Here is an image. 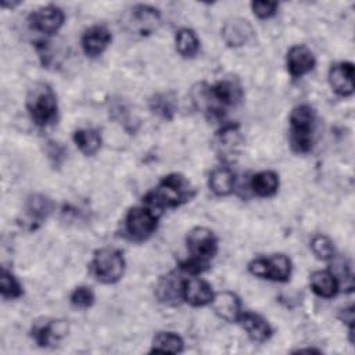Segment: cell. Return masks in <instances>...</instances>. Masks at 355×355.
<instances>
[{"instance_id": "ffe728a7", "label": "cell", "mask_w": 355, "mask_h": 355, "mask_svg": "<svg viewBox=\"0 0 355 355\" xmlns=\"http://www.w3.org/2000/svg\"><path fill=\"white\" fill-rule=\"evenodd\" d=\"M67 333V324L60 320H51L37 324L33 329V338L40 347H49L57 343Z\"/></svg>"}, {"instance_id": "e0dca14e", "label": "cell", "mask_w": 355, "mask_h": 355, "mask_svg": "<svg viewBox=\"0 0 355 355\" xmlns=\"http://www.w3.org/2000/svg\"><path fill=\"white\" fill-rule=\"evenodd\" d=\"M212 308L215 313L227 322L239 320L241 315V305L240 300L236 294L230 291H220L214 294L212 298Z\"/></svg>"}, {"instance_id": "83f0119b", "label": "cell", "mask_w": 355, "mask_h": 355, "mask_svg": "<svg viewBox=\"0 0 355 355\" xmlns=\"http://www.w3.org/2000/svg\"><path fill=\"white\" fill-rule=\"evenodd\" d=\"M0 291L4 298H18L22 294V287L18 280L4 268L0 273Z\"/></svg>"}, {"instance_id": "52a82bcc", "label": "cell", "mask_w": 355, "mask_h": 355, "mask_svg": "<svg viewBox=\"0 0 355 355\" xmlns=\"http://www.w3.org/2000/svg\"><path fill=\"white\" fill-rule=\"evenodd\" d=\"M248 270L262 279L286 282L291 275V262L283 254H275L268 258H257L248 263Z\"/></svg>"}, {"instance_id": "7402d4cb", "label": "cell", "mask_w": 355, "mask_h": 355, "mask_svg": "<svg viewBox=\"0 0 355 355\" xmlns=\"http://www.w3.org/2000/svg\"><path fill=\"white\" fill-rule=\"evenodd\" d=\"M208 183L216 196H227L233 191L234 175L227 166H219L211 172Z\"/></svg>"}, {"instance_id": "4dcf8cb0", "label": "cell", "mask_w": 355, "mask_h": 355, "mask_svg": "<svg viewBox=\"0 0 355 355\" xmlns=\"http://www.w3.org/2000/svg\"><path fill=\"white\" fill-rule=\"evenodd\" d=\"M251 8L258 18L265 19L276 14L277 3L276 1H252Z\"/></svg>"}, {"instance_id": "6da1fadb", "label": "cell", "mask_w": 355, "mask_h": 355, "mask_svg": "<svg viewBox=\"0 0 355 355\" xmlns=\"http://www.w3.org/2000/svg\"><path fill=\"white\" fill-rule=\"evenodd\" d=\"M196 194V190L190 182L180 173H171L164 176L162 180L143 198L148 208L153 211H162L165 208L179 207L186 201H190Z\"/></svg>"}, {"instance_id": "8992f818", "label": "cell", "mask_w": 355, "mask_h": 355, "mask_svg": "<svg viewBox=\"0 0 355 355\" xmlns=\"http://www.w3.org/2000/svg\"><path fill=\"white\" fill-rule=\"evenodd\" d=\"M243 98V89L236 79H223L216 82L214 86L200 89L198 96H196V103L202 110H207L211 100L216 101L219 105H236Z\"/></svg>"}, {"instance_id": "ba28073f", "label": "cell", "mask_w": 355, "mask_h": 355, "mask_svg": "<svg viewBox=\"0 0 355 355\" xmlns=\"http://www.w3.org/2000/svg\"><path fill=\"white\" fill-rule=\"evenodd\" d=\"M158 215L148 207H135L130 208L126 219H125V229L128 234L137 241L148 239L155 227H157Z\"/></svg>"}, {"instance_id": "9c48e42d", "label": "cell", "mask_w": 355, "mask_h": 355, "mask_svg": "<svg viewBox=\"0 0 355 355\" xmlns=\"http://www.w3.org/2000/svg\"><path fill=\"white\" fill-rule=\"evenodd\" d=\"M29 24L33 29L44 35H53L64 24V12L55 6H46L29 15Z\"/></svg>"}, {"instance_id": "3957f363", "label": "cell", "mask_w": 355, "mask_h": 355, "mask_svg": "<svg viewBox=\"0 0 355 355\" xmlns=\"http://www.w3.org/2000/svg\"><path fill=\"white\" fill-rule=\"evenodd\" d=\"M315 111L308 104L293 108L290 114V143L294 151L308 153L313 141Z\"/></svg>"}, {"instance_id": "44dd1931", "label": "cell", "mask_w": 355, "mask_h": 355, "mask_svg": "<svg viewBox=\"0 0 355 355\" xmlns=\"http://www.w3.org/2000/svg\"><path fill=\"white\" fill-rule=\"evenodd\" d=\"M312 291L322 298H331L338 291L336 276L329 270H316L309 277Z\"/></svg>"}, {"instance_id": "277c9868", "label": "cell", "mask_w": 355, "mask_h": 355, "mask_svg": "<svg viewBox=\"0 0 355 355\" xmlns=\"http://www.w3.org/2000/svg\"><path fill=\"white\" fill-rule=\"evenodd\" d=\"M31 118L39 126H47L57 118V97L46 83H36L26 97Z\"/></svg>"}, {"instance_id": "f1b7e54d", "label": "cell", "mask_w": 355, "mask_h": 355, "mask_svg": "<svg viewBox=\"0 0 355 355\" xmlns=\"http://www.w3.org/2000/svg\"><path fill=\"white\" fill-rule=\"evenodd\" d=\"M312 252L322 261H329L334 257V245L333 241L323 234H318L311 241Z\"/></svg>"}, {"instance_id": "5bb4252c", "label": "cell", "mask_w": 355, "mask_h": 355, "mask_svg": "<svg viewBox=\"0 0 355 355\" xmlns=\"http://www.w3.org/2000/svg\"><path fill=\"white\" fill-rule=\"evenodd\" d=\"M315 67L313 53L304 44L293 46L287 53V69L291 76L300 78Z\"/></svg>"}, {"instance_id": "7a4b0ae2", "label": "cell", "mask_w": 355, "mask_h": 355, "mask_svg": "<svg viewBox=\"0 0 355 355\" xmlns=\"http://www.w3.org/2000/svg\"><path fill=\"white\" fill-rule=\"evenodd\" d=\"M187 248L190 258L182 262V269L197 275L208 268L209 261L218 251V239L207 227H194L187 234Z\"/></svg>"}, {"instance_id": "ac0fdd59", "label": "cell", "mask_w": 355, "mask_h": 355, "mask_svg": "<svg viewBox=\"0 0 355 355\" xmlns=\"http://www.w3.org/2000/svg\"><path fill=\"white\" fill-rule=\"evenodd\" d=\"M239 322L241 327L247 331L248 337L257 343H263L272 336L270 324L258 313L244 312L240 315Z\"/></svg>"}, {"instance_id": "30bf717a", "label": "cell", "mask_w": 355, "mask_h": 355, "mask_svg": "<svg viewBox=\"0 0 355 355\" xmlns=\"http://www.w3.org/2000/svg\"><path fill=\"white\" fill-rule=\"evenodd\" d=\"M128 24L139 35H148L158 26L159 12L158 10L150 6H144V4L135 6L128 18Z\"/></svg>"}, {"instance_id": "8fae6325", "label": "cell", "mask_w": 355, "mask_h": 355, "mask_svg": "<svg viewBox=\"0 0 355 355\" xmlns=\"http://www.w3.org/2000/svg\"><path fill=\"white\" fill-rule=\"evenodd\" d=\"M53 209V201L43 194H33L28 198L25 205V222L29 230L39 227L50 215Z\"/></svg>"}, {"instance_id": "5b68a950", "label": "cell", "mask_w": 355, "mask_h": 355, "mask_svg": "<svg viewBox=\"0 0 355 355\" xmlns=\"http://www.w3.org/2000/svg\"><path fill=\"white\" fill-rule=\"evenodd\" d=\"M92 270L101 283L111 284L118 282L125 270L123 255L115 248H101L94 254Z\"/></svg>"}, {"instance_id": "d4e9b609", "label": "cell", "mask_w": 355, "mask_h": 355, "mask_svg": "<svg viewBox=\"0 0 355 355\" xmlns=\"http://www.w3.org/2000/svg\"><path fill=\"white\" fill-rule=\"evenodd\" d=\"M176 50L178 53L184 57V58H191L198 53L200 49V42L194 31L189 28H183L176 32Z\"/></svg>"}, {"instance_id": "4fadbf2b", "label": "cell", "mask_w": 355, "mask_h": 355, "mask_svg": "<svg viewBox=\"0 0 355 355\" xmlns=\"http://www.w3.org/2000/svg\"><path fill=\"white\" fill-rule=\"evenodd\" d=\"M182 297L187 304L193 306H202L212 302L214 291L205 280L191 277L183 282Z\"/></svg>"}, {"instance_id": "f546056e", "label": "cell", "mask_w": 355, "mask_h": 355, "mask_svg": "<svg viewBox=\"0 0 355 355\" xmlns=\"http://www.w3.org/2000/svg\"><path fill=\"white\" fill-rule=\"evenodd\" d=\"M94 302V294L89 287H76L71 294V304L76 308H89Z\"/></svg>"}, {"instance_id": "484cf974", "label": "cell", "mask_w": 355, "mask_h": 355, "mask_svg": "<svg viewBox=\"0 0 355 355\" xmlns=\"http://www.w3.org/2000/svg\"><path fill=\"white\" fill-rule=\"evenodd\" d=\"M73 141L85 155H93L101 146V136L94 129H79L73 133Z\"/></svg>"}, {"instance_id": "2e32d148", "label": "cell", "mask_w": 355, "mask_h": 355, "mask_svg": "<svg viewBox=\"0 0 355 355\" xmlns=\"http://www.w3.org/2000/svg\"><path fill=\"white\" fill-rule=\"evenodd\" d=\"M111 42V33L103 25H94L89 28L82 36V49L86 55H100Z\"/></svg>"}, {"instance_id": "cb8c5ba5", "label": "cell", "mask_w": 355, "mask_h": 355, "mask_svg": "<svg viewBox=\"0 0 355 355\" xmlns=\"http://www.w3.org/2000/svg\"><path fill=\"white\" fill-rule=\"evenodd\" d=\"M182 287L183 282L179 280L176 275L169 273L159 280L157 286V297L162 302L178 301L182 297Z\"/></svg>"}, {"instance_id": "4316f807", "label": "cell", "mask_w": 355, "mask_h": 355, "mask_svg": "<svg viewBox=\"0 0 355 355\" xmlns=\"http://www.w3.org/2000/svg\"><path fill=\"white\" fill-rule=\"evenodd\" d=\"M183 351V340L172 331H159L153 340L151 352L178 354Z\"/></svg>"}, {"instance_id": "7c38bea8", "label": "cell", "mask_w": 355, "mask_h": 355, "mask_svg": "<svg viewBox=\"0 0 355 355\" xmlns=\"http://www.w3.org/2000/svg\"><path fill=\"white\" fill-rule=\"evenodd\" d=\"M329 82L337 94L344 97L351 96L354 93V64L345 61L331 65Z\"/></svg>"}, {"instance_id": "603a6c76", "label": "cell", "mask_w": 355, "mask_h": 355, "mask_svg": "<svg viewBox=\"0 0 355 355\" xmlns=\"http://www.w3.org/2000/svg\"><path fill=\"white\" fill-rule=\"evenodd\" d=\"M279 176L273 171H262L252 176L251 189L259 197H270L277 191Z\"/></svg>"}, {"instance_id": "d6986e66", "label": "cell", "mask_w": 355, "mask_h": 355, "mask_svg": "<svg viewBox=\"0 0 355 355\" xmlns=\"http://www.w3.org/2000/svg\"><path fill=\"white\" fill-rule=\"evenodd\" d=\"M241 143L243 139L239 128L233 125L225 126L220 132H218L215 139V147L218 150V154L223 158H233L239 153Z\"/></svg>"}, {"instance_id": "1f68e13d", "label": "cell", "mask_w": 355, "mask_h": 355, "mask_svg": "<svg viewBox=\"0 0 355 355\" xmlns=\"http://www.w3.org/2000/svg\"><path fill=\"white\" fill-rule=\"evenodd\" d=\"M153 110H155V112L168 116L169 112H172V104L169 101L165 100V97H157V100H154V107Z\"/></svg>"}, {"instance_id": "9a60e30c", "label": "cell", "mask_w": 355, "mask_h": 355, "mask_svg": "<svg viewBox=\"0 0 355 355\" xmlns=\"http://www.w3.org/2000/svg\"><path fill=\"white\" fill-rule=\"evenodd\" d=\"M252 33V26L243 18H232L226 21L222 28V37L230 47H240L245 44L251 39Z\"/></svg>"}]
</instances>
